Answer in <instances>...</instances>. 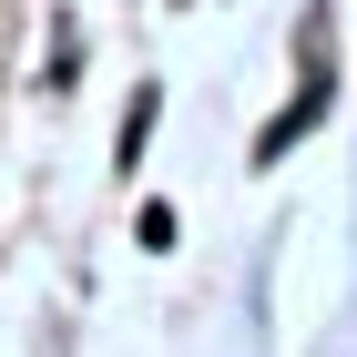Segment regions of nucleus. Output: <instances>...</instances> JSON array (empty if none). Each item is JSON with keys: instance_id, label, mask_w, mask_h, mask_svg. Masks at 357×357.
Returning a JSON list of instances; mask_svg holds the SVG:
<instances>
[{"instance_id": "f257e3e1", "label": "nucleus", "mask_w": 357, "mask_h": 357, "mask_svg": "<svg viewBox=\"0 0 357 357\" xmlns=\"http://www.w3.org/2000/svg\"><path fill=\"white\" fill-rule=\"evenodd\" d=\"M143 133H153V92H133V112H123V164L143 153Z\"/></svg>"}]
</instances>
